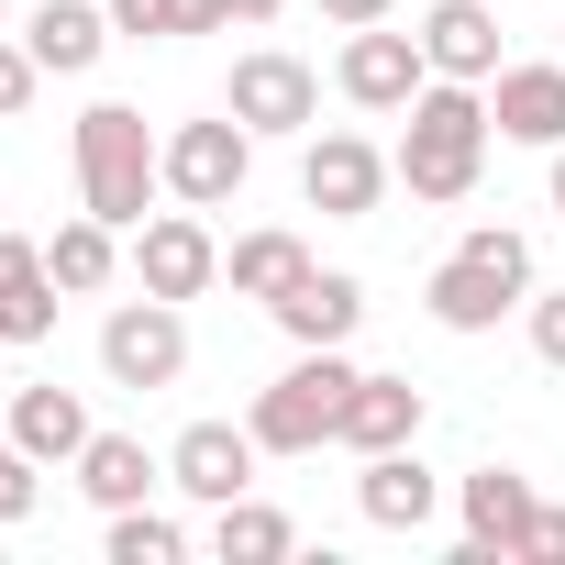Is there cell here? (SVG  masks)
<instances>
[{
	"label": "cell",
	"instance_id": "1",
	"mask_svg": "<svg viewBox=\"0 0 565 565\" xmlns=\"http://www.w3.org/2000/svg\"><path fill=\"white\" fill-rule=\"evenodd\" d=\"M488 89L477 78H433L422 100H411V134H399V189L422 200V211H455V200H477V178H488Z\"/></svg>",
	"mask_w": 565,
	"mask_h": 565
},
{
	"label": "cell",
	"instance_id": "2",
	"mask_svg": "<svg viewBox=\"0 0 565 565\" xmlns=\"http://www.w3.org/2000/svg\"><path fill=\"white\" fill-rule=\"evenodd\" d=\"M167 189V134H145L134 100H89L78 111V211H100L111 233H134Z\"/></svg>",
	"mask_w": 565,
	"mask_h": 565
},
{
	"label": "cell",
	"instance_id": "3",
	"mask_svg": "<svg viewBox=\"0 0 565 565\" xmlns=\"http://www.w3.org/2000/svg\"><path fill=\"white\" fill-rule=\"evenodd\" d=\"M521 300H532V244H521L510 222H477V233L433 266V289H422V311H433L444 333H499Z\"/></svg>",
	"mask_w": 565,
	"mask_h": 565
},
{
	"label": "cell",
	"instance_id": "4",
	"mask_svg": "<svg viewBox=\"0 0 565 565\" xmlns=\"http://www.w3.org/2000/svg\"><path fill=\"white\" fill-rule=\"evenodd\" d=\"M344 388H355L344 344H300V366H289V377H266V388H255L244 433H255L266 455H322V444H333V422H344Z\"/></svg>",
	"mask_w": 565,
	"mask_h": 565
},
{
	"label": "cell",
	"instance_id": "5",
	"mask_svg": "<svg viewBox=\"0 0 565 565\" xmlns=\"http://www.w3.org/2000/svg\"><path fill=\"white\" fill-rule=\"evenodd\" d=\"M100 377L111 388H178L189 377V322H178V300H122L111 322H100Z\"/></svg>",
	"mask_w": 565,
	"mask_h": 565
},
{
	"label": "cell",
	"instance_id": "6",
	"mask_svg": "<svg viewBox=\"0 0 565 565\" xmlns=\"http://www.w3.org/2000/svg\"><path fill=\"white\" fill-rule=\"evenodd\" d=\"M222 111H233L255 145H266V134H311V122H322V78H311L289 45H255V56H233Z\"/></svg>",
	"mask_w": 565,
	"mask_h": 565
},
{
	"label": "cell",
	"instance_id": "7",
	"mask_svg": "<svg viewBox=\"0 0 565 565\" xmlns=\"http://www.w3.org/2000/svg\"><path fill=\"white\" fill-rule=\"evenodd\" d=\"M333 89H344L355 111H411V100L433 89V56H422V34L355 23V34H344V56H333Z\"/></svg>",
	"mask_w": 565,
	"mask_h": 565
},
{
	"label": "cell",
	"instance_id": "8",
	"mask_svg": "<svg viewBox=\"0 0 565 565\" xmlns=\"http://www.w3.org/2000/svg\"><path fill=\"white\" fill-rule=\"evenodd\" d=\"M244 167H255V134H244L233 111L167 134V200H189V211H222V200L244 189Z\"/></svg>",
	"mask_w": 565,
	"mask_h": 565
},
{
	"label": "cell",
	"instance_id": "9",
	"mask_svg": "<svg viewBox=\"0 0 565 565\" xmlns=\"http://www.w3.org/2000/svg\"><path fill=\"white\" fill-rule=\"evenodd\" d=\"M134 277H145L156 300H200L211 277H222V244H211V222H200L189 200H178V211H145V222H134Z\"/></svg>",
	"mask_w": 565,
	"mask_h": 565
},
{
	"label": "cell",
	"instance_id": "10",
	"mask_svg": "<svg viewBox=\"0 0 565 565\" xmlns=\"http://www.w3.org/2000/svg\"><path fill=\"white\" fill-rule=\"evenodd\" d=\"M388 178H399V167H388L366 134H322V145L300 156V200H311L322 222H366V211L388 200Z\"/></svg>",
	"mask_w": 565,
	"mask_h": 565
},
{
	"label": "cell",
	"instance_id": "11",
	"mask_svg": "<svg viewBox=\"0 0 565 565\" xmlns=\"http://www.w3.org/2000/svg\"><path fill=\"white\" fill-rule=\"evenodd\" d=\"M255 455H266V444H255L244 422H189V433L167 444V488H189L200 510H222V499L255 488Z\"/></svg>",
	"mask_w": 565,
	"mask_h": 565
},
{
	"label": "cell",
	"instance_id": "12",
	"mask_svg": "<svg viewBox=\"0 0 565 565\" xmlns=\"http://www.w3.org/2000/svg\"><path fill=\"white\" fill-rule=\"evenodd\" d=\"M455 510H466V565H488V554L510 565L543 499H532V477H521V466H477V477H455Z\"/></svg>",
	"mask_w": 565,
	"mask_h": 565
},
{
	"label": "cell",
	"instance_id": "13",
	"mask_svg": "<svg viewBox=\"0 0 565 565\" xmlns=\"http://www.w3.org/2000/svg\"><path fill=\"white\" fill-rule=\"evenodd\" d=\"M488 122H499V145L554 156V145H565V56H554V67H499V78H488Z\"/></svg>",
	"mask_w": 565,
	"mask_h": 565
},
{
	"label": "cell",
	"instance_id": "14",
	"mask_svg": "<svg viewBox=\"0 0 565 565\" xmlns=\"http://www.w3.org/2000/svg\"><path fill=\"white\" fill-rule=\"evenodd\" d=\"M266 311H277V333H289V344H355L366 289H355L344 266H311V277H289V289H277Z\"/></svg>",
	"mask_w": 565,
	"mask_h": 565
},
{
	"label": "cell",
	"instance_id": "15",
	"mask_svg": "<svg viewBox=\"0 0 565 565\" xmlns=\"http://www.w3.org/2000/svg\"><path fill=\"white\" fill-rule=\"evenodd\" d=\"M111 34H122V23H111V0H45V12L23 23V45H34L45 78H89V67L111 56Z\"/></svg>",
	"mask_w": 565,
	"mask_h": 565
},
{
	"label": "cell",
	"instance_id": "16",
	"mask_svg": "<svg viewBox=\"0 0 565 565\" xmlns=\"http://www.w3.org/2000/svg\"><path fill=\"white\" fill-rule=\"evenodd\" d=\"M333 444H344V455H388V444H422V388H411V377H366V366H355Z\"/></svg>",
	"mask_w": 565,
	"mask_h": 565
},
{
	"label": "cell",
	"instance_id": "17",
	"mask_svg": "<svg viewBox=\"0 0 565 565\" xmlns=\"http://www.w3.org/2000/svg\"><path fill=\"white\" fill-rule=\"evenodd\" d=\"M355 510H366L377 532H422V521L444 510V477H433L411 444H388V455H366V477H355Z\"/></svg>",
	"mask_w": 565,
	"mask_h": 565
},
{
	"label": "cell",
	"instance_id": "18",
	"mask_svg": "<svg viewBox=\"0 0 565 565\" xmlns=\"http://www.w3.org/2000/svg\"><path fill=\"white\" fill-rule=\"evenodd\" d=\"M422 56H433V78H499V12L488 0H433L422 12Z\"/></svg>",
	"mask_w": 565,
	"mask_h": 565
},
{
	"label": "cell",
	"instance_id": "19",
	"mask_svg": "<svg viewBox=\"0 0 565 565\" xmlns=\"http://www.w3.org/2000/svg\"><path fill=\"white\" fill-rule=\"evenodd\" d=\"M45 333H56V266L45 244L0 233V344H45Z\"/></svg>",
	"mask_w": 565,
	"mask_h": 565
},
{
	"label": "cell",
	"instance_id": "20",
	"mask_svg": "<svg viewBox=\"0 0 565 565\" xmlns=\"http://www.w3.org/2000/svg\"><path fill=\"white\" fill-rule=\"evenodd\" d=\"M89 433H100V422H89V399H78V388H56V377H45V388H12V444H23V455L78 466V444H89Z\"/></svg>",
	"mask_w": 565,
	"mask_h": 565
},
{
	"label": "cell",
	"instance_id": "21",
	"mask_svg": "<svg viewBox=\"0 0 565 565\" xmlns=\"http://www.w3.org/2000/svg\"><path fill=\"white\" fill-rule=\"evenodd\" d=\"M156 477H167V455H145L134 433H89V444H78V488H89V510H100V521H111V510H134Z\"/></svg>",
	"mask_w": 565,
	"mask_h": 565
},
{
	"label": "cell",
	"instance_id": "22",
	"mask_svg": "<svg viewBox=\"0 0 565 565\" xmlns=\"http://www.w3.org/2000/svg\"><path fill=\"white\" fill-rule=\"evenodd\" d=\"M45 266H56V289H67V300H89V289H111V277H122V233H111L100 211H78V222L45 233Z\"/></svg>",
	"mask_w": 565,
	"mask_h": 565
},
{
	"label": "cell",
	"instance_id": "23",
	"mask_svg": "<svg viewBox=\"0 0 565 565\" xmlns=\"http://www.w3.org/2000/svg\"><path fill=\"white\" fill-rule=\"evenodd\" d=\"M222 277H233V300H277L289 277H311V244L300 233H233V255H222Z\"/></svg>",
	"mask_w": 565,
	"mask_h": 565
},
{
	"label": "cell",
	"instance_id": "24",
	"mask_svg": "<svg viewBox=\"0 0 565 565\" xmlns=\"http://www.w3.org/2000/svg\"><path fill=\"white\" fill-rule=\"evenodd\" d=\"M300 532H289V510H266V499H222L211 510V554L222 565H277Z\"/></svg>",
	"mask_w": 565,
	"mask_h": 565
},
{
	"label": "cell",
	"instance_id": "25",
	"mask_svg": "<svg viewBox=\"0 0 565 565\" xmlns=\"http://www.w3.org/2000/svg\"><path fill=\"white\" fill-rule=\"evenodd\" d=\"M100 543H111V565H178V554H189V532H178L167 510H145V499H134V510H111V532H100Z\"/></svg>",
	"mask_w": 565,
	"mask_h": 565
},
{
	"label": "cell",
	"instance_id": "26",
	"mask_svg": "<svg viewBox=\"0 0 565 565\" xmlns=\"http://www.w3.org/2000/svg\"><path fill=\"white\" fill-rule=\"evenodd\" d=\"M34 89H45L34 45H23V34H0V122H23V111H34Z\"/></svg>",
	"mask_w": 565,
	"mask_h": 565
},
{
	"label": "cell",
	"instance_id": "27",
	"mask_svg": "<svg viewBox=\"0 0 565 565\" xmlns=\"http://www.w3.org/2000/svg\"><path fill=\"white\" fill-rule=\"evenodd\" d=\"M34 499H45V455L0 444V521H34Z\"/></svg>",
	"mask_w": 565,
	"mask_h": 565
},
{
	"label": "cell",
	"instance_id": "28",
	"mask_svg": "<svg viewBox=\"0 0 565 565\" xmlns=\"http://www.w3.org/2000/svg\"><path fill=\"white\" fill-rule=\"evenodd\" d=\"M111 23H122L134 45H167V34H189V23H178V0H111Z\"/></svg>",
	"mask_w": 565,
	"mask_h": 565
},
{
	"label": "cell",
	"instance_id": "29",
	"mask_svg": "<svg viewBox=\"0 0 565 565\" xmlns=\"http://www.w3.org/2000/svg\"><path fill=\"white\" fill-rule=\"evenodd\" d=\"M532 355L565 366V289H532Z\"/></svg>",
	"mask_w": 565,
	"mask_h": 565
},
{
	"label": "cell",
	"instance_id": "30",
	"mask_svg": "<svg viewBox=\"0 0 565 565\" xmlns=\"http://www.w3.org/2000/svg\"><path fill=\"white\" fill-rule=\"evenodd\" d=\"M521 565H565V510H554V499L532 510V532H521Z\"/></svg>",
	"mask_w": 565,
	"mask_h": 565
},
{
	"label": "cell",
	"instance_id": "31",
	"mask_svg": "<svg viewBox=\"0 0 565 565\" xmlns=\"http://www.w3.org/2000/svg\"><path fill=\"white\" fill-rule=\"evenodd\" d=\"M311 12H322V23H344V34H355V23H388V0H311Z\"/></svg>",
	"mask_w": 565,
	"mask_h": 565
},
{
	"label": "cell",
	"instance_id": "32",
	"mask_svg": "<svg viewBox=\"0 0 565 565\" xmlns=\"http://www.w3.org/2000/svg\"><path fill=\"white\" fill-rule=\"evenodd\" d=\"M178 23L189 34H233V0H178Z\"/></svg>",
	"mask_w": 565,
	"mask_h": 565
},
{
	"label": "cell",
	"instance_id": "33",
	"mask_svg": "<svg viewBox=\"0 0 565 565\" xmlns=\"http://www.w3.org/2000/svg\"><path fill=\"white\" fill-rule=\"evenodd\" d=\"M277 12H289V0H233V23H277Z\"/></svg>",
	"mask_w": 565,
	"mask_h": 565
},
{
	"label": "cell",
	"instance_id": "34",
	"mask_svg": "<svg viewBox=\"0 0 565 565\" xmlns=\"http://www.w3.org/2000/svg\"><path fill=\"white\" fill-rule=\"evenodd\" d=\"M554 211H565V145H554Z\"/></svg>",
	"mask_w": 565,
	"mask_h": 565
},
{
	"label": "cell",
	"instance_id": "35",
	"mask_svg": "<svg viewBox=\"0 0 565 565\" xmlns=\"http://www.w3.org/2000/svg\"><path fill=\"white\" fill-rule=\"evenodd\" d=\"M0 23H12V0H0Z\"/></svg>",
	"mask_w": 565,
	"mask_h": 565
}]
</instances>
